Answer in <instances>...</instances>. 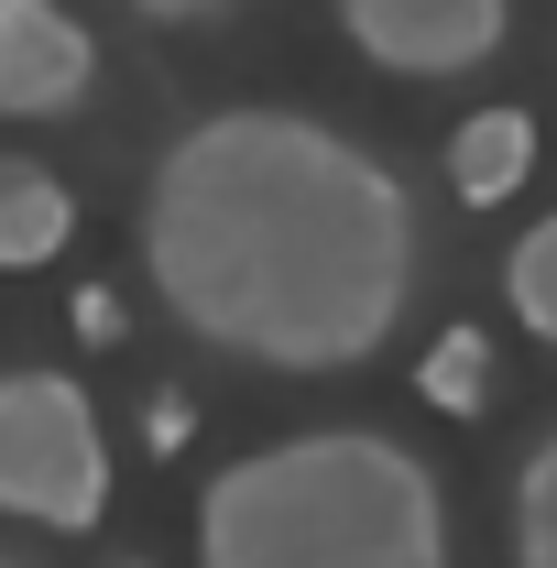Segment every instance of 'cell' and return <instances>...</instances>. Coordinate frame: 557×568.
Returning a JSON list of instances; mask_svg holds the SVG:
<instances>
[{"instance_id":"1","label":"cell","mask_w":557,"mask_h":568,"mask_svg":"<svg viewBox=\"0 0 557 568\" xmlns=\"http://www.w3.org/2000/svg\"><path fill=\"white\" fill-rule=\"evenodd\" d=\"M142 274L198 351L328 383L416 306V197L317 110H209L142 186Z\"/></svg>"},{"instance_id":"2","label":"cell","mask_w":557,"mask_h":568,"mask_svg":"<svg viewBox=\"0 0 557 568\" xmlns=\"http://www.w3.org/2000/svg\"><path fill=\"white\" fill-rule=\"evenodd\" d=\"M198 568H448V493L383 426H306L198 493Z\"/></svg>"},{"instance_id":"3","label":"cell","mask_w":557,"mask_h":568,"mask_svg":"<svg viewBox=\"0 0 557 568\" xmlns=\"http://www.w3.org/2000/svg\"><path fill=\"white\" fill-rule=\"evenodd\" d=\"M0 514L55 536L110 514V437L77 372H0Z\"/></svg>"},{"instance_id":"4","label":"cell","mask_w":557,"mask_h":568,"mask_svg":"<svg viewBox=\"0 0 557 568\" xmlns=\"http://www.w3.org/2000/svg\"><path fill=\"white\" fill-rule=\"evenodd\" d=\"M514 0H340V33L383 77H470L503 55Z\"/></svg>"},{"instance_id":"5","label":"cell","mask_w":557,"mask_h":568,"mask_svg":"<svg viewBox=\"0 0 557 568\" xmlns=\"http://www.w3.org/2000/svg\"><path fill=\"white\" fill-rule=\"evenodd\" d=\"M99 77V33L67 0H0V121H67Z\"/></svg>"},{"instance_id":"6","label":"cell","mask_w":557,"mask_h":568,"mask_svg":"<svg viewBox=\"0 0 557 568\" xmlns=\"http://www.w3.org/2000/svg\"><path fill=\"white\" fill-rule=\"evenodd\" d=\"M77 230V197L67 175H44V164H22V153H0V274H33V263H55Z\"/></svg>"},{"instance_id":"7","label":"cell","mask_w":557,"mask_h":568,"mask_svg":"<svg viewBox=\"0 0 557 568\" xmlns=\"http://www.w3.org/2000/svg\"><path fill=\"white\" fill-rule=\"evenodd\" d=\"M525 164H536V121H525V110H470V121L448 132V186H459V209L514 197Z\"/></svg>"},{"instance_id":"8","label":"cell","mask_w":557,"mask_h":568,"mask_svg":"<svg viewBox=\"0 0 557 568\" xmlns=\"http://www.w3.org/2000/svg\"><path fill=\"white\" fill-rule=\"evenodd\" d=\"M514 568H557V426L514 470Z\"/></svg>"},{"instance_id":"9","label":"cell","mask_w":557,"mask_h":568,"mask_svg":"<svg viewBox=\"0 0 557 568\" xmlns=\"http://www.w3.org/2000/svg\"><path fill=\"white\" fill-rule=\"evenodd\" d=\"M503 295H514V317L557 351V219H536V230L503 252Z\"/></svg>"},{"instance_id":"10","label":"cell","mask_w":557,"mask_h":568,"mask_svg":"<svg viewBox=\"0 0 557 568\" xmlns=\"http://www.w3.org/2000/svg\"><path fill=\"white\" fill-rule=\"evenodd\" d=\"M416 394H426V405H437V416H470V405H482V394H492V351H482V339H470V328H448V339L426 351Z\"/></svg>"},{"instance_id":"11","label":"cell","mask_w":557,"mask_h":568,"mask_svg":"<svg viewBox=\"0 0 557 568\" xmlns=\"http://www.w3.org/2000/svg\"><path fill=\"white\" fill-rule=\"evenodd\" d=\"M142 22H219V11H241V0H121Z\"/></svg>"},{"instance_id":"12","label":"cell","mask_w":557,"mask_h":568,"mask_svg":"<svg viewBox=\"0 0 557 568\" xmlns=\"http://www.w3.org/2000/svg\"><path fill=\"white\" fill-rule=\"evenodd\" d=\"M0 568H22V558H0Z\"/></svg>"}]
</instances>
